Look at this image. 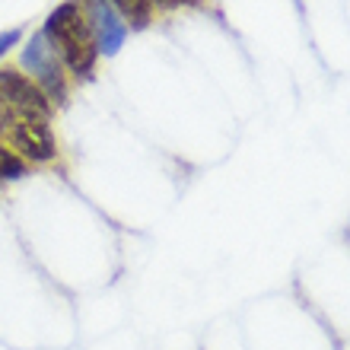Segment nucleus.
Masks as SVG:
<instances>
[{
    "label": "nucleus",
    "instance_id": "f03ea898",
    "mask_svg": "<svg viewBox=\"0 0 350 350\" xmlns=\"http://www.w3.org/2000/svg\"><path fill=\"white\" fill-rule=\"evenodd\" d=\"M19 64H23V70H29L26 77H32L38 90L51 99V105H64L67 92H70V74H67L64 61L57 57V51L48 45V38L42 32H36L26 42L23 55H19Z\"/></svg>",
    "mask_w": 350,
    "mask_h": 350
},
{
    "label": "nucleus",
    "instance_id": "0eeeda50",
    "mask_svg": "<svg viewBox=\"0 0 350 350\" xmlns=\"http://www.w3.org/2000/svg\"><path fill=\"white\" fill-rule=\"evenodd\" d=\"M26 163L10 150V144L7 140H0V185L3 182H16V178H23L26 175Z\"/></svg>",
    "mask_w": 350,
    "mask_h": 350
},
{
    "label": "nucleus",
    "instance_id": "423d86ee",
    "mask_svg": "<svg viewBox=\"0 0 350 350\" xmlns=\"http://www.w3.org/2000/svg\"><path fill=\"white\" fill-rule=\"evenodd\" d=\"M109 3L121 13V19L128 23V29L150 26V19L157 13V0H109Z\"/></svg>",
    "mask_w": 350,
    "mask_h": 350
},
{
    "label": "nucleus",
    "instance_id": "f257e3e1",
    "mask_svg": "<svg viewBox=\"0 0 350 350\" xmlns=\"http://www.w3.org/2000/svg\"><path fill=\"white\" fill-rule=\"evenodd\" d=\"M42 36H45L48 45L57 51V57L64 61L70 77L86 80V77L96 70L99 48H96L92 29H90V23H86L83 10H80L77 0H64V3H57V7L48 13L45 26H42Z\"/></svg>",
    "mask_w": 350,
    "mask_h": 350
},
{
    "label": "nucleus",
    "instance_id": "6e6552de",
    "mask_svg": "<svg viewBox=\"0 0 350 350\" xmlns=\"http://www.w3.org/2000/svg\"><path fill=\"white\" fill-rule=\"evenodd\" d=\"M19 38H23V32H19V29H7V32H0V57L7 55L10 48H16Z\"/></svg>",
    "mask_w": 350,
    "mask_h": 350
},
{
    "label": "nucleus",
    "instance_id": "1a4fd4ad",
    "mask_svg": "<svg viewBox=\"0 0 350 350\" xmlns=\"http://www.w3.org/2000/svg\"><path fill=\"white\" fill-rule=\"evenodd\" d=\"M191 3H201V0H157V7H166V10H175V7H191Z\"/></svg>",
    "mask_w": 350,
    "mask_h": 350
},
{
    "label": "nucleus",
    "instance_id": "7ed1b4c3",
    "mask_svg": "<svg viewBox=\"0 0 350 350\" xmlns=\"http://www.w3.org/2000/svg\"><path fill=\"white\" fill-rule=\"evenodd\" d=\"M10 150L16 153L26 166H48L57 159V140L48 118H23L7 134Z\"/></svg>",
    "mask_w": 350,
    "mask_h": 350
},
{
    "label": "nucleus",
    "instance_id": "20e7f679",
    "mask_svg": "<svg viewBox=\"0 0 350 350\" xmlns=\"http://www.w3.org/2000/svg\"><path fill=\"white\" fill-rule=\"evenodd\" d=\"M0 102L13 109L19 118H51V99L38 90L32 77H26L16 67H0Z\"/></svg>",
    "mask_w": 350,
    "mask_h": 350
},
{
    "label": "nucleus",
    "instance_id": "39448f33",
    "mask_svg": "<svg viewBox=\"0 0 350 350\" xmlns=\"http://www.w3.org/2000/svg\"><path fill=\"white\" fill-rule=\"evenodd\" d=\"M77 3H80L86 23H90V29H92V38H96L99 55H105V57L118 55L121 45L128 42V32H131L118 10L111 7L109 0H77Z\"/></svg>",
    "mask_w": 350,
    "mask_h": 350
}]
</instances>
